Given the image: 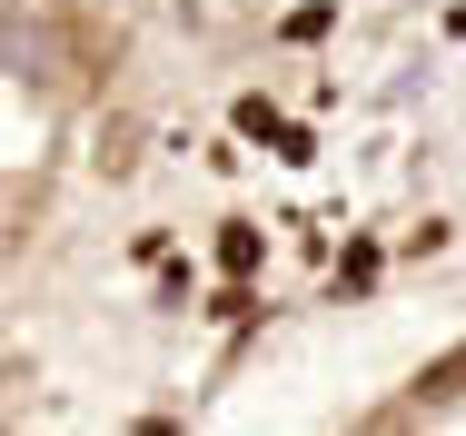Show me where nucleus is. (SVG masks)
<instances>
[{
  "mask_svg": "<svg viewBox=\"0 0 466 436\" xmlns=\"http://www.w3.org/2000/svg\"><path fill=\"white\" fill-rule=\"evenodd\" d=\"M447 387H466V348H457V357H437V367H427V397H447Z\"/></svg>",
  "mask_w": 466,
  "mask_h": 436,
  "instance_id": "1",
  "label": "nucleus"
}]
</instances>
